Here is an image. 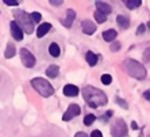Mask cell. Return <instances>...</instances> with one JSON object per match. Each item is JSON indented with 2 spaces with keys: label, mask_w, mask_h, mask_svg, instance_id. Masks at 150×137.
Returning a JSON list of instances; mask_svg holds the SVG:
<instances>
[{
  "label": "cell",
  "mask_w": 150,
  "mask_h": 137,
  "mask_svg": "<svg viewBox=\"0 0 150 137\" xmlns=\"http://www.w3.org/2000/svg\"><path fill=\"white\" fill-rule=\"evenodd\" d=\"M95 6H96V8H97L98 12H101V13H103V14H105V15L109 14V13H111V6L108 5L107 2L96 1V2H95Z\"/></svg>",
  "instance_id": "obj_12"
},
{
  "label": "cell",
  "mask_w": 150,
  "mask_h": 137,
  "mask_svg": "<svg viewBox=\"0 0 150 137\" xmlns=\"http://www.w3.org/2000/svg\"><path fill=\"white\" fill-rule=\"evenodd\" d=\"M30 84L43 97H49V96H52L54 94V89H53L52 84L47 80H45L42 77H35V78H33L30 81Z\"/></svg>",
  "instance_id": "obj_4"
},
{
  "label": "cell",
  "mask_w": 150,
  "mask_h": 137,
  "mask_svg": "<svg viewBox=\"0 0 150 137\" xmlns=\"http://www.w3.org/2000/svg\"><path fill=\"white\" fill-rule=\"evenodd\" d=\"M124 4H125V6H127L128 8L134 9V8L138 7V6H141L142 1H141V0H127V1H124Z\"/></svg>",
  "instance_id": "obj_20"
},
{
  "label": "cell",
  "mask_w": 150,
  "mask_h": 137,
  "mask_svg": "<svg viewBox=\"0 0 150 137\" xmlns=\"http://www.w3.org/2000/svg\"><path fill=\"white\" fill-rule=\"evenodd\" d=\"M82 94H83V97L87 101L88 105L91 107V108H97V107L104 105L108 102L107 95L102 90H100L97 88H94L91 85H88V87L83 88Z\"/></svg>",
  "instance_id": "obj_1"
},
{
  "label": "cell",
  "mask_w": 150,
  "mask_h": 137,
  "mask_svg": "<svg viewBox=\"0 0 150 137\" xmlns=\"http://www.w3.org/2000/svg\"><path fill=\"white\" fill-rule=\"evenodd\" d=\"M48 52H49V54H50L52 56L57 57V56L60 55V47H59V44L55 43V42H52V43L49 44V47H48Z\"/></svg>",
  "instance_id": "obj_16"
},
{
  "label": "cell",
  "mask_w": 150,
  "mask_h": 137,
  "mask_svg": "<svg viewBox=\"0 0 150 137\" xmlns=\"http://www.w3.org/2000/svg\"><path fill=\"white\" fill-rule=\"evenodd\" d=\"M90 137H103V136H102V132L100 130H94L90 133Z\"/></svg>",
  "instance_id": "obj_29"
},
{
  "label": "cell",
  "mask_w": 150,
  "mask_h": 137,
  "mask_svg": "<svg viewBox=\"0 0 150 137\" xmlns=\"http://www.w3.org/2000/svg\"><path fill=\"white\" fill-rule=\"evenodd\" d=\"M15 54V47L12 42H8L7 43V47H6V50H5V57L6 59H11L13 57Z\"/></svg>",
  "instance_id": "obj_18"
},
{
  "label": "cell",
  "mask_w": 150,
  "mask_h": 137,
  "mask_svg": "<svg viewBox=\"0 0 150 137\" xmlns=\"http://www.w3.org/2000/svg\"><path fill=\"white\" fill-rule=\"evenodd\" d=\"M144 28H145L144 25H139V26H138V29H137V34H142V33L144 32Z\"/></svg>",
  "instance_id": "obj_31"
},
{
  "label": "cell",
  "mask_w": 150,
  "mask_h": 137,
  "mask_svg": "<svg viewBox=\"0 0 150 137\" xmlns=\"http://www.w3.org/2000/svg\"><path fill=\"white\" fill-rule=\"evenodd\" d=\"M4 4L7 6H18L19 5V2L15 0H4Z\"/></svg>",
  "instance_id": "obj_28"
},
{
  "label": "cell",
  "mask_w": 150,
  "mask_h": 137,
  "mask_svg": "<svg viewBox=\"0 0 150 137\" xmlns=\"http://www.w3.org/2000/svg\"><path fill=\"white\" fill-rule=\"evenodd\" d=\"M148 27H149V29H150V21L148 22Z\"/></svg>",
  "instance_id": "obj_36"
},
{
  "label": "cell",
  "mask_w": 150,
  "mask_h": 137,
  "mask_svg": "<svg viewBox=\"0 0 150 137\" xmlns=\"http://www.w3.org/2000/svg\"><path fill=\"white\" fill-rule=\"evenodd\" d=\"M95 119H96V117H95L94 115L89 114V115L84 116V118H83V123H84V125L89 126V125H91V124H93V123L95 122Z\"/></svg>",
  "instance_id": "obj_22"
},
{
  "label": "cell",
  "mask_w": 150,
  "mask_h": 137,
  "mask_svg": "<svg viewBox=\"0 0 150 137\" xmlns=\"http://www.w3.org/2000/svg\"><path fill=\"white\" fill-rule=\"evenodd\" d=\"M143 59L146 61V62H150V47L145 49V52L143 53Z\"/></svg>",
  "instance_id": "obj_27"
},
{
  "label": "cell",
  "mask_w": 150,
  "mask_h": 137,
  "mask_svg": "<svg viewBox=\"0 0 150 137\" xmlns=\"http://www.w3.org/2000/svg\"><path fill=\"white\" fill-rule=\"evenodd\" d=\"M143 96H144V98H145V100L150 101V89H149V90H145V91L143 93Z\"/></svg>",
  "instance_id": "obj_30"
},
{
  "label": "cell",
  "mask_w": 150,
  "mask_h": 137,
  "mask_svg": "<svg viewBox=\"0 0 150 137\" xmlns=\"http://www.w3.org/2000/svg\"><path fill=\"white\" fill-rule=\"evenodd\" d=\"M120 48H121V43H120V42H117V41L112 42V43H111V46H110L111 52H117V50H120Z\"/></svg>",
  "instance_id": "obj_26"
},
{
  "label": "cell",
  "mask_w": 150,
  "mask_h": 137,
  "mask_svg": "<svg viewBox=\"0 0 150 137\" xmlns=\"http://www.w3.org/2000/svg\"><path fill=\"white\" fill-rule=\"evenodd\" d=\"M75 137H88V135H87L86 132H82V131H80V132H77V133L75 135Z\"/></svg>",
  "instance_id": "obj_33"
},
{
  "label": "cell",
  "mask_w": 150,
  "mask_h": 137,
  "mask_svg": "<svg viewBox=\"0 0 150 137\" xmlns=\"http://www.w3.org/2000/svg\"><path fill=\"white\" fill-rule=\"evenodd\" d=\"M82 30L84 34H88V35H91L93 33H95L96 30V26L93 21L90 20H84L82 21Z\"/></svg>",
  "instance_id": "obj_10"
},
{
  "label": "cell",
  "mask_w": 150,
  "mask_h": 137,
  "mask_svg": "<svg viewBox=\"0 0 150 137\" xmlns=\"http://www.w3.org/2000/svg\"><path fill=\"white\" fill-rule=\"evenodd\" d=\"M14 18H15V22L20 26L21 29H23L26 33L30 34L34 29V22L30 19V14L26 13L25 11L18 9L14 12Z\"/></svg>",
  "instance_id": "obj_3"
},
{
  "label": "cell",
  "mask_w": 150,
  "mask_h": 137,
  "mask_svg": "<svg viewBox=\"0 0 150 137\" xmlns=\"http://www.w3.org/2000/svg\"><path fill=\"white\" fill-rule=\"evenodd\" d=\"M50 28H52V25L48 23V22H43L42 25H40L39 28L36 29V35H38V37H42L43 35H46V34L49 32Z\"/></svg>",
  "instance_id": "obj_13"
},
{
  "label": "cell",
  "mask_w": 150,
  "mask_h": 137,
  "mask_svg": "<svg viewBox=\"0 0 150 137\" xmlns=\"http://www.w3.org/2000/svg\"><path fill=\"white\" fill-rule=\"evenodd\" d=\"M115 101L117 102V104L120 105V107H122L123 109H128V103L123 100V98H121V97H116L115 98Z\"/></svg>",
  "instance_id": "obj_24"
},
{
  "label": "cell",
  "mask_w": 150,
  "mask_h": 137,
  "mask_svg": "<svg viewBox=\"0 0 150 137\" xmlns=\"http://www.w3.org/2000/svg\"><path fill=\"white\" fill-rule=\"evenodd\" d=\"M46 75H47L48 77H50V78H55V77L59 75V67H57L56 64L49 66V67L47 68V70H46Z\"/></svg>",
  "instance_id": "obj_15"
},
{
  "label": "cell",
  "mask_w": 150,
  "mask_h": 137,
  "mask_svg": "<svg viewBox=\"0 0 150 137\" xmlns=\"http://www.w3.org/2000/svg\"><path fill=\"white\" fill-rule=\"evenodd\" d=\"M111 132V137H127L128 135V128H127V123L124 122L123 118H117L110 129Z\"/></svg>",
  "instance_id": "obj_5"
},
{
  "label": "cell",
  "mask_w": 150,
  "mask_h": 137,
  "mask_svg": "<svg viewBox=\"0 0 150 137\" xmlns=\"http://www.w3.org/2000/svg\"><path fill=\"white\" fill-rule=\"evenodd\" d=\"M63 94L69 97H75L79 94V88L74 84H66L63 88Z\"/></svg>",
  "instance_id": "obj_11"
},
{
  "label": "cell",
  "mask_w": 150,
  "mask_h": 137,
  "mask_svg": "<svg viewBox=\"0 0 150 137\" xmlns=\"http://www.w3.org/2000/svg\"><path fill=\"white\" fill-rule=\"evenodd\" d=\"M30 19H32L33 22H39V21L41 20V14L38 13V12H33V13L30 14Z\"/></svg>",
  "instance_id": "obj_25"
},
{
  "label": "cell",
  "mask_w": 150,
  "mask_h": 137,
  "mask_svg": "<svg viewBox=\"0 0 150 137\" xmlns=\"http://www.w3.org/2000/svg\"><path fill=\"white\" fill-rule=\"evenodd\" d=\"M111 81H112V78H111V76H110L109 74H103V75L101 76V82H102L103 84H105V85L110 84Z\"/></svg>",
  "instance_id": "obj_23"
},
{
  "label": "cell",
  "mask_w": 150,
  "mask_h": 137,
  "mask_svg": "<svg viewBox=\"0 0 150 137\" xmlns=\"http://www.w3.org/2000/svg\"><path fill=\"white\" fill-rule=\"evenodd\" d=\"M94 16H95V20H96L98 23H103V22L105 21V19H107V15L103 14V13H101V12H98V11L95 12Z\"/></svg>",
  "instance_id": "obj_21"
},
{
  "label": "cell",
  "mask_w": 150,
  "mask_h": 137,
  "mask_svg": "<svg viewBox=\"0 0 150 137\" xmlns=\"http://www.w3.org/2000/svg\"><path fill=\"white\" fill-rule=\"evenodd\" d=\"M102 36H103L104 41L109 42V41H112L114 39H116V36H117V32H116L115 29L110 28V29H108V30H104V32L102 33Z\"/></svg>",
  "instance_id": "obj_14"
},
{
  "label": "cell",
  "mask_w": 150,
  "mask_h": 137,
  "mask_svg": "<svg viewBox=\"0 0 150 137\" xmlns=\"http://www.w3.org/2000/svg\"><path fill=\"white\" fill-rule=\"evenodd\" d=\"M75 11L74 9H67V12H66V18L64 19H61V23L64 26V27H67V28H69L71 25H73V22H74V20H75Z\"/></svg>",
  "instance_id": "obj_9"
},
{
  "label": "cell",
  "mask_w": 150,
  "mask_h": 137,
  "mask_svg": "<svg viewBox=\"0 0 150 137\" xmlns=\"http://www.w3.org/2000/svg\"><path fill=\"white\" fill-rule=\"evenodd\" d=\"M131 128L135 130V129H137V124H136V122L134 121V122H131Z\"/></svg>",
  "instance_id": "obj_34"
},
{
  "label": "cell",
  "mask_w": 150,
  "mask_h": 137,
  "mask_svg": "<svg viewBox=\"0 0 150 137\" xmlns=\"http://www.w3.org/2000/svg\"><path fill=\"white\" fill-rule=\"evenodd\" d=\"M116 21H117V23L120 25V27L123 28V29H127V28L129 27V20H128V18H125L124 15H117Z\"/></svg>",
  "instance_id": "obj_17"
},
{
  "label": "cell",
  "mask_w": 150,
  "mask_h": 137,
  "mask_svg": "<svg viewBox=\"0 0 150 137\" xmlns=\"http://www.w3.org/2000/svg\"><path fill=\"white\" fill-rule=\"evenodd\" d=\"M123 68L134 78L143 80L146 76V69H145V67L142 63H139L138 61H135L132 59L125 60L123 62Z\"/></svg>",
  "instance_id": "obj_2"
},
{
  "label": "cell",
  "mask_w": 150,
  "mask_h": 137,
  "mask_svg": "<svg viewBox=\"0 0 150 137\" xmlns=\"http://www.w3.org/2000/svg\"><path fill=\"white\" fill-rule=\"evenodd\" d=\"M49 2H50L52 5H54V6H59V5L62 4V1H60V0H50Z\"/></svg>",
  "instance_id": "obj_32"
},
{
  "label": "cell",
  "mask_w": 150,
  "mask_h": 137,
  "mask_svg": "<svg viewBox=\"0 0 150 137\" xmlns=\"http://www.w3.org/2000/svg\"><path fill=\"white\" fill-rule=\"evenodd\" d=\"M111 114H112V111H111V110H110V111H107V112H105V116H107V117H110V116H111Z\"/></svg>",
  "instance_id": "obj_35"
},
{
  "label": "cell",
  "mask_w": 150,
  "mask_h": 137,
  "mask_svg": "<svg viewBox=\"0 0 150 137\" xmlns=\"http://www.w3.org/2000/svg\"><path fill=\"white\" fill-rule=\"evenodd\" d=\"M20 57H21V61H22V63H23L25 67H27V68L34 67V64H35V57H34V55L28 49L21 48L20 49Z\"/></svg>",
  "instance_id": "obj_6"
},
{
  "label": "cell",
  "mask_w": 150,
  "mask_h": 137,
  "mask_svg": "<svg viewBox=\"0 0 150 137\" xmlns=\"http://www.w3.org/2000/svg\"><path fill=\"white\" fill-rule=\"evenodd\" d=\"M86 60H87V62L89 63V66L94 67V66L97 63V55H95L93 52H87V54H86Z\"/></svg>",
  "instance_id": "obj_19"
},
{
  "label": "cell",
  "mask_w": 150,
  "mask_h": 137,
  "mask_svg": "<svg viewBox=\"0 0 150 137\" xmlns=\"http://www.w3.org/2000/svg\"><path fill=\"white\" fill-rule=\"evenodd\" d=\"M80 114H81L80 107H79L77 104L73 103V104H70V105L68 107V109H67L66 112L63 114L62 119H63V121H70V119H73L75 116H77V115H80Z\"/></svg>",
  "instance_id": "obj_7"
},
{
  "label": "cell",
  "mask_w": 150,
  "mask_h": 137,
  "mask_svg": "<svg viewBox=\"0 0 150 137\" xmlns=\"http://www.w3.org/2000/svg\"><path fill=\"white\" fill-rule=\"evenodd\" d=\"M11 33H12V36L18 41L22 40V37H23V32L15 21L11 22Z\"/></svg>",
  "instance_id": "obj_8"
}]
</instances>
